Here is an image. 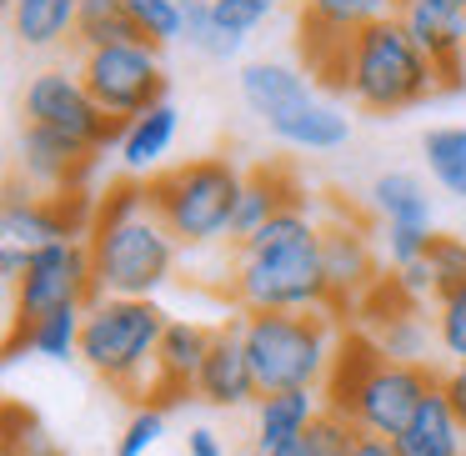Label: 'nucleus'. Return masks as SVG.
I'll return each mask as SVG.
<instances>
[{"label":"nucleus","instance_id":"4","mask_svg":"<svg viewBox=\"0 0 466 456\" xmlns=\"http://www.w3.org/2000/svg\"><path fill=\"white\" fill-rule=\"evenodd\" d=\"M166 311L156 301H121V296H101L86 306V326H81V361L101 376L106 386L126 396H141L151 386L156 371V351L166 336Z\"/></svg>","mask_w":466,"mask_h":456},{"label":"nucleus","instance_id":"38","mask_svg":"<svg viewBox=\"0 0 466 456\" xmlns=\"http://www.w3.org/2000/svg\"><path fill=\"white\" fill-rule=\"evenodd\" d=\"M436 231H416V226H386V256H391V271L421 261L426 246H431Z\"/></svg>","mask_w":466,"mask_h":456},{"label":"nucleus","instance_id":"41","mask_svg":"<svg viewBox=\"0 0 466 456\" xmlns=\"http://www.w3.org/2000/svg\"><path fill=\"white\" fill-rule=\"evenodd\" d=\"M186 451L191 456H226V446H221V436H216L211 426H196V431L186 436Z\"/></svg>","mask_w":466,"mask_h":456},{"label":"nucleus","instance_id":"30","mask_svg":"<svg viewBox=\"0 0 466 456\" xmlns=\"http://www.w3.org/2000/svg\"><path fill=\"white\" fill-rule=\"evenodd\" d=\"M121 11L131 15V25L146 35V46H171L181 41L186 21H181V0H121Z\"/></svg>","mask_w":466,"mask_h":456},{"label":"nucleus","instance_id":"40","mask_svg":"<svg viewBox=\"0 0 466 456\" xmlns=\"http://www.w3.org/2000/svg\"><path fill=\"white\" fill-rule=\"evenodd\" d=\"M441 396L451 401V411H456V421L466 426V361H456L451 371L441 376Z\"/></svg>","mask_w":466,"mask_h":456},{"label":"nucleus","instance_id":"11","mask_svg":"<svg viewBox=\"0 0 466 456\" xmlns=\"http://www.w3.org/2000/svg\"><path fill=\"white\" fill-rule=\"evenodd\" d=\"M91 226H96V201L86 191L31 196L21 186H11L5 211H0L5 246H21V251H41V246H56V241H86Z\"/></svg>","mask_w":466,"mask_h":456},{"label":"nucleus","instance_id":"23","mask_svg":"<svg viewBox=\"0 0 466 456\" xmlns=\"http://www.w3.org/2000/svg\"><path fill=\"white\" fill-rule=\"evenodd\" d=\"M81 25V0H11V31L25 51L76 41Z\"/></svg>","mask_w":466,"mask_h":456},{"label":"nucleus","instance_id":"28","mask_svg":"<svg viewBox=\"0 0 466 456\" xmlns=\"http://www.w3.org/2000/svg\"><path fill=\"white\" fill-rule=\"evenodd\" d=\"M76 46H81V51H101V46H146V35L131 25V15L121 11V0H81Z\"/></svg>","mask_w":466,"mask_h":456},{"label":"nucleus","instance_id":"36","mask_svg":"<svg viewBox=\"0 0 466 456\" xmlns=\"http://www.w3.org/2000/svg\"><path fill=\"white\" fill-rule=\"evenodd\" d=\"M161 436H166V411L161 406H136V416L126 421L121 441H116V456H146Z\"/></svg>","mask_w":466,"mask_h":456},{"label":"nucleus","instance_id":"44","mask_svg":"<svg viewBox=\"0 0 466 456\" xmlns=\"http://www.w3.org/2000/svg\"><path fill=\"white\" fill-rule=\"evenodd\" d=\"M271 456H306V446H301V441H286V446H276Z\"/></svg>","mask_w":466,"mask_h":456},{"label":"nucleus","instance_id":"31","mask_svg":"<svg viewBox=\"0 0 466 456\" xmlns=\"http://www.w3.org/2000/svg\"><path fill=\"white\" fill-rule=\"evenodd\" d=\"M366 336H371L376 346H381L386 361H421V346H426V326L416 311H396L386 316V321L366 326Z\"/></svg>","mask_w":466,"mask_h":456},{"label":"nucleus","instance_id":"25","mask_svg":"<svg viewBox=\"0 0 466 456\" xmlns=\"http://www.w3.org/2000/svg\"><path fill=\"white\" fill-rule=\"evenodd\" d=\"M371 206L381 211L386 226H416V231H431V196L416 181L411 171H386L371 181Z\"/></svg>","mask_w":466,"mask_h":456},{"label":"nucleus","instance_id":"16","mask_svg":"<svg viewBox=\"0 0 466 456\" xmlns=\"http://www.w3.org/2000/svg\"><path fill=\"white\" fill-rule=\"evenodd\" d=\"M196 396L221 406V411L261 401V381H256L251 356H246V341H241V316L211 331V351H206V366L196 376Z\"/></svg>","mask_w":466,"mask_h":456},{"label":"nucleus","instance_id":"27","mask_svg":"<svg viewBox=\"0 0 466 456\" xmlns=\"http://www.w3.org/2000/svg\"><path fill=\"white\" fill-rule=\"evenodd\" d=\"M396 5L401 0H306L301 21L321 25V31H336V35H361L366 25L391 21Z\"/></svg>","mask_w":466,"mask_h":456},{"label":"nucleus","instance_id":"46","mask_svg":"<svg viewBox=\"0 0 466 456\" xmlns=\"http://www.w3.org/2000/svg\"><path fill=\"white\" fill-rule=\"evenodd\" d=\"M51 456H66V451H51Z\"/></svg>","mask_w":466,"mask_h":456},{"label":"nucleus","instance_id":"3","mask_svg":"<svg viewBox=\"0 0 466 456\" xmlns=\"http://www.w3.org/2000/svg\"><path fill=\"white\" fill-rule=\"evenodd\" d=\"M241 341L261 396L316 391L331 371V311H241Z\"/></svg>","mask_w":466,"mask_h":456},{"label":"nucleus","instance_id":"32","mask_svg":"<svg viewBox=\"0 0 466 456\" xmlns=\"http://www.w3.org/2000/svg\"><path fill=\"white\" fill-rule=\"evenodd\" d=\"M301 446H306V456H356V446H361V426L321 406V416L306 426Z\"/></svg>","mask_w":466,"mask_h":456},{"label":"nucleus","instance_id":"39","mask_svg":"<svg viewBox=\"0 0 466 456\" xmlns=\"http://www.w3.org/2000/svg\"><path fill=\"white\" fill-rule=\"evenodd\" d=\"M391 281L401 286V291L411 296L416 306H421L426 296H436V276H431V261H426V256H421V261H411V266H401V271H396Z\"/></svg>","mask_w":466,"mask_h":456},{"label":"nucleus","instance_id":"13","mask_svg":"<svg viewBox=\"0 0 466 456\" xmlns=\"http://www.w3.org/2000/svg\"><path fill=\"white\" fill-rule=\"evenodd\" d=\"M396 21L406 25V35L436 66V86L461 91L466 86V11H446V5H431V0H401Z\"/></svg>","mask_w":466,"mask_h":456},{"label":"nucleus","instance_id":"19","mask_svg":"<svg viewBox=\"0 0 466 456\" xmlns=\"http://www.w3.org/2000/svg\"><path fill=\"white\" fill-rule=\"evenodd\" d=\"M386 356H381V346L371 341V336L356 326V331H341L336 336V356H331V371H326V411H336V416H346L351 421V406H356V396H361V386L371 381V371L381 366Z\"/></svg>","mask_w":466,"mask_h":456},{"label":"nucleus","instance_id":"6","mask_svg":"<svg viewBox=\"0 0 466 456\" xmlns=\"http://www.w3.org/2000/svg\"><path fill=\"white\" fill-rule=\"evenodd\" d=\"M436 91H441L436 86V66L426 61V51L406 35V25L396 15L366 25L351 41V86H346V96L361 111L396 116V111L421 106Z\"/></svg>","mask_w":466,"mask_h":456},{"label":"nucleus","instance_id":"10","mask_svg":"<svg viewBox=\"0 0 466 456\" xmlns=\"http://www.w3.org/2000/svg\"><path fill=\"white\" fill-rule=\"evenodd\" d=\"M96 301V271H91V246L86 241H56L31 251L25 276L15 286V326H31L66 306H91Z\"/></svg>","mask_w":466,"mask_h":456},{"label":"nucleus","instance_id":"5","mask_svg":"<svg viewBox=\"0 0 466 456\" xmlns=\"http://www.w3.org/2000/svg\"><path fill=\"white\" fill-rule=\"evenodd\" d=\"M241 181L246 176L226 156H196L186 166H171V171L151 176L146 181V206L171 231L176 246H206V241L231 236Z\"/></svg>","mask_w":466,"mask_h":456},{"label":"nucleus","instance_id":"24","mask_svg":"<svg viewBox=\"0 0 466 456\" xmlns=\"http://www.w3.org/2000/svg\"><path fill=\"white\" fill-rule=\"evenodd\" d=\"M176 131H181V116H176L171 101H161V106H151L146 116H136V121L126 126V136H121L126 171H151V166H161V156L171 151Z\"/></svg>","mask_w":466,"mask_h":456},{"label":"nucleus","instance_id":"26","mask_svg":"<svg viewBox=\"0 0 466 456\" xmlns=\"http://www.w3.org/2000/svg\"><path fill=\"white\" fill-rule=\"evenodd\" d=\"M421 156H426L431 181L441 186L446 196L466 201V126H436V131H426Z\"/></svg>","mask_w":466,"mask_h":456},{"label":"nucleus","instance_id":"8","mask_svg":"<svg viewBox=\"0 0 466 456\" xmlns=\"http://www.w3.org/2000/svg\"><path fill=\"white\" fill-rule=\"evenodd\" d=\"M76 76L96 96V106L111 121H126V126L166 101V71H161L156 46H101V51H86Z\"/></svg>","mask_w":466,"mask_h":456},{"label":"nucleus","instance_id":"21","mask_svg":"<svg viewBox=\"0 0 466 456\" xmlns=\"http://www.w3.org/2000/svg\"><path fill=\"white\" fill-rule=\"evenodd\" d=\"M81 326H86V306H66V311H51L31 326H11L5 361H21V351H35L46 361H71V356H81Z\"/></svg>","mask_w":466,"mask_h":456},{"label":"nucleus","instance_id":"7","mask_svg":"<svg viewBox=\"0 0 466 456\" xmlns=\"http://www.w3.org/2000/svg\"><path fill=\"white\" fill-rule=\"evenodd\" d=\"M241 101L266 121L276 141L296 151H336L351 141V121L336 106L316 101L311 81L281 61H251L241 71Z\"/></svg>","mask_w":466,"mask_h":456},{"label":"nucleus","instance_id":"35","mask_svg":"<svg viewBox=\"0 0 466 456\" xmlns=\"http://www.w3.org/2000/svg\"><path fill=\"white\" fill-rule=\"evenodd\" d=\"M426 261H431V276H436V296L466 286V241L461 236H431Z\"/></svg>","mask_w":466,"mask_h":456},{"label":"nucleus","instance_id":"15","mask_svg":"<svg viewBox=\"0 0 466 456\" xmlns=\"http://www.w3.org/2000/svg\"><path fill=\"white\" fill-rule=\"evenodd\" d=\"M321 261H326V281H331V316L361 306V296L371 291L381 276H376V256H371V241L356 221H326L321 226Z\"/></svg>","mask_w":466,"mask_h":456},{"label":"nucleus","instance_id":"34","mask_svg":"<svg viewBox=\"0 0 466 456\" xmlns=\"http://www.w3.org/2000/svg\"><path fill=\"white\" fill-rule=\"evenodd\" d=\"M436 341H441L446 356L466 361V286L436 296Z\"/></svg>","mask_w":466,"mask_h":456},{"label":"nucleus","instance_id":"43","mask_svg":"<svg viewBox=\"0 0 466 456\" xmlns=\"http://www.w3.org/2000/svg\"><path fill=\"white\" fill-rule=\"evenodd\" d=\"M356 456H401V451H396V441H386V436H366V431H361Z\"/></svg>","mask_w":466,"mask_h":456},{"label":"nucleus","instance_id":"12","mask_svg":"<svg viewBox=\"0 0 466 456\" xmlns=\"http://www.w3.org/2000/svg\"><path fill=\"white\" fill-rule=\"evenodd\" d=\"M436 386H441V376H436L426 361H381L371 371V381L361 386V396H356L351 421L361 426L366 436L396 441Z\"/></svg>","mask_w":466,"mask_h":456},{"label":"nucleus","instance_id":"18","mask_svg":"<svg viewBox=\"0 0 466 456\" xmlns=\"http://www.w3.org/2000/svg\"><path fill=\"white\" fill-rule=\"evenodd\" d=\"M291 206H306V191L296 186V176L286 166H261L241 181V196H236V216H231V236L226 241L246 246L256 231H261L271 216L291 211Z\"/></svg>","mask_w":466,"mask_h":456},{"label":"nucleus","instance_id":"2","mask_svg":"<svg viewBox=\"0 0 466 456\" xmlns=\"http://www.w3.org/2000/svg\"><path fill=\"white\" fill-rule=\"evenodd\" d=\"M96 271V301L121 296V301H151L176 266V241L146 206V186L121 181L96 201V226L86 236Z\"/></svg>","mask_w":466,"mask_h":456},{"label":"nucleus","instance_id":"20","mask_svg":"<svg viewBox=\"0 0 466 456\" xmlns=\"http://www.w3.org/2000/svg\"><path fill=\"white\" fill-rule=\"evenodd\" d=\"M396 451L401 456H466V426L456 421V411L441 396V386L426 396L421 411L411 416V426L396 436Z\"/></svg>","mask_w":466,"mask_h":456},{"label":"nucleus","instance_id":"42","mask_svg":"<svg viewBox=\"0 0 466 456\" xmlns=\"http://www.w3.org/2000/svg\"><path fill=\"white\" fill-rule=\"evenodd\" d=\"M25 261H31V251H21V246H5V251H0V276H5L11 286H21Z\"/></svg>","mask_w":466,"mask_h":456},{"label":"nucleus","instance_id":"29","mask_svg":"<svg viewBox=\"0 0 466 456\" xmlns=\"http://www.w3.org/2000/svg\"><path fill=\"white\" fill-rule=\"evenodd\" d=\"M181 21H186L181 41L191 46V51L211 56V61H226V56L241 51V41L221 31V21H216V5H211V0H181Z\"/></svg>","mask_w":466,"mask_h":456},{"label":"nucleus","instance_id":"37","mask_svg":"<svg viewBox=\"0 0 466 456\" xmlns=\"http://www.w3.org/2000/svg\"><path fill=\"white\" fill-rule=\"evenodd\" d=\"M211 5H216L221 31L236 35V41H246V35H251L256 25H266V15L276 11V0H211Z\"/></svg>","mask_w":466,"mask_h":456},{"label":"nucleus","instance_id":"9","mask_svg":"<svg viewBox=\"0 0 466 456\" xmlns=\"http://www.w3.org/2000/svg\"><path fill=\"white\" fill-rule=\"evenodd\" d=\"M21 116H25V126H46V131L66 136V141L86 146V151H106L111 141L126 136V121H111L96 106V96L86 91V81L71 71L31 76L21 91Z\"/></svg>","mask_w":466,"mask_h":456},{"label":"nucleus","instance_id":"17","mask_svg":"<svg viewBox=\"0 0 466 456\" xmlns=\"http://www.w3.org/2000/svg\"><path fill=\"white\" fill-rule=\"evenodd\" d=\"M91 166H96V151L46 131V126H21V171H25V181L46 186L51 196L56 191H81Z\"/></svg>","mask_w":466,"mask_h":456},{"label":"nucleus","instance_id":"1","mask_svg":"<svg viewBox=\"0 0 466 456\" xmlns=\"http://www.w3.org/2000/svg\"><path fill=\"white\" fill-rule=\"evenodd\" d=\"M231 296L241 311H331L321 226L306 206L271 216L251 241L236 246Z\"/></svg>","mask_w":466,"mask_h":456},{"label":"nucleus","instance_id":"14","mask_svg":"<svg viewBox=\"0 0 466 456\" xmlns=\"http://www.w3.org/2000/svg\"><path fill=\"white\" fill-rule=\"evenodd\" d=\"M211 331L216 326H196V321H171L161 336V351H156V371L151 386H146V401L141 406H171L191 401L196 396V376L206 366V351H211Z\"/></svg>","mask_w":466,"mask_h":456},{"label":"nucleus","instance_id":"22","mask_svg":"<svg viewBox=\"0 0 466 456\" xmlns=\"http://www.w3.org/2000/svg\"><path fill=\"white\" fill-rule=\"evenodd\" d=\"M321 416L316 406V391H271L256 401V451L271 456L276 446L286 441H301L306 426Z\"/></svg>","mask_w":466,"mask_h":456},{"label":"nucleus","instance_id":"45","mask_svg":"<svg viewBox=\"0 0 466 456\" xmlns=\"http://www.w3.org/2000/svg\"><path fill=\"white\" fill-rule=\"evenodd\" d=\"M431 5H446V11H466V0H431Z\"/></svg>","mask_w":466,"mask_h":456},{"label":"nucleus","instance_id":"33","mask_svg":"<svg viewBox=\"0 0 466 456\" xmlns=\"http://www.w3.org/2000/svg\"><path fill=\"white\" fill-rule=\"evenodd\" d=\"M61 446L51 441V431L41 426V416L25 406H5V456H51Z\"/></svg>","mask_w":466,"mask_h":456}]
</instances>
